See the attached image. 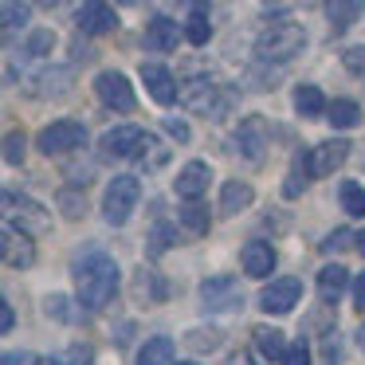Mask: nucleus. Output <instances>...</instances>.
<instances>
[{
    "label": "nucleus",
    "instance_id": "obj_1",
    "mask_svg": "<svg viewBox=\"0 0 365 365\" xmlns=\"http://www.w3.org/2000/svg\"><path fill=\"white\" fill-rule=\"evenodd\" d=\"M118 291V263L106 252H87L75 263V294L83 310H103Z\"/></svg>",
    "mask_w": 365,
    "mask_h": 365
},
{
    "label": "nucleus",
    "instance_id": "obj_2",
    "mask_svg": "<svg viewBox=\"0 0 365 365\" xmlns=\"http://www.w3.org/2000/svg\"><path fill=\"white\" fill-rule=\"evenodd\" d=\"M302 43H307V32H302L294 20H279V24H271L267 32L255 40V56H259L263 63H287V59H294L302 51Z\"/></svg>",
    "mask_w": 365,
    "mask_h": 365
},
{
    "label": "nucleus",
    "instance_id": "obj_3",
    "mask_svg": "<svg viewBox=\"0 0 365 365\" xmlns=\"http://www.w3.org/2000/svg\"><path fill=\"white\" fill-rule=\"evenodd\" d=\"M36 145H40L48 158H63V153H75V150L87 145V126H83V122H71V118L51 122L48 130H40Z\"/></svg>",
    "mask_w": 365,
    "mask_h": 365
},
{
    "label": "nucleus",
    "instance_id": "obj_4",
    "mask_svg": "<svg viewBox=\"0 0 365 365\" xmlns=\"http://www.w3.org/2000/svg\"><path fill=\"white\" fill-rule=\"evenodd\" d=\"M138 197H142V185L138 177H114L110 189H106V200H103V216L106 224H126L138 208Z\"/></svg>",
    "mask_w": 365,
    "mask_h": 365
},
{
    "label": "nucleus",
    "instance_id": "obj_5",
    "mask_svg": "<svg viewBox=\"0 0 365 365\" xmlns=\"http://www.w3.org/2000/svg\"><path fill=\"white\" fill-rule=\"evenodd\" d=\"M4 212H9V220L16 224L20 232H28V236H48L51 232V216L28 197H12V192H4Z\"/></svg>",
    "mask_w": 365,
    "mask_h": 365
},
{
    "label": "nucleus",
    "instance_id": "obj_6",
    "mask_svg": "<svg viewBox=\"0 0 365 365\" xmlns=\"http://www.w3.org/2000/svg\"><path fill=\"white\" fill-rule=\"evenodd\" d=\"M267 145H271V130H267V122H263L259 114H252V118L240 122V130H236L240 158L252 161V165H259V161L267 158Z\"/></svg>",
    "mask_w": 365,
    "mask_h": 365
},
{
    "label": "nucleus",
    "instance_id": "obj_7",
    "mask_svg": "<svg viewBox=\"0 0 365 365\" xmlns=\"http://www.w3.org/2000/svg\"><path fill=\"white\" fill-rule=\"evenodd\" d=\"M145 142H150V134L138 126H114L103 134V158H114V161H126V158H142Z\"/></svg>",
    "mask_w": 365,
    "mask_h": 365
},
{
    "label": "nucleus",
    "instance_id": "obj_8",
    "mask_svg": "<svg viewBox=\"0 0 365 365\" xmlns=\"http://www.w3.org/2000/svg\"><path fill=\"white\" fill-rule=\"evenodd\" d=\"M95 91H98V98H103V106H110V110H118V114H130L138 106L134 87H130L126 75H118V71H103L95 79Z\"/></svg>",
    "mask_w": 365,
    "mask_h": 365
},
{
    "label": "nucleus",
    "instance_id": "obj_9",
    "mask_svg": "<svg viewBox=\"0 0 365 365\" xmlns=\"http://www.w3.org/2000/svg\"><path fill=\"white\" fill-rule=\"evenodd\" d=\"M75 28L83 36H106L118 28V16H114V9L106 0H83V9L75 12Z\"/></svg>",
    "mask_w": 365,
    "mask_h": 365
},
{
    "label": "nucleus",
    "instance_id": "obj_10",
    "mask_svg": "<svg viewBox=\"0 0 365 365\" xmlns=\"http://www.w3.org/2000/svg\"><path fill=\"white\" fill-rule=\"evenodd\" d=\"M0 255H4V263L9 267H32L36 263V247H32V236L28 232H16V224H4V232H0Z\"/></svg>",
    "mask_w": 365,
    "mask_h": 365
},
{
    "label": "nucleus",
    "instance_id": "obj_11",
    "mask_svg": "<svg viewBox=\"0 0 365 365\" xmlns=\"http://www.w3.org/2000/svg\"><path fill=\"white\" fill-rule=\"evenodd\" d=\"M299 299H302V283H299V279H275L271 287H263L259 310H267V314H291Z\"/></svg>",
    "mask_w": 365,
    "mask_h": 365
},
{
    "label": "nucleus",
    "instance_id": "obj_12",
    "mask_svg": "<svg viewBox=\"0 0 365 365\" xmlns=\"http://www.w3.org/2000/svg\"><path fill=\"white\" fill-rule=\"evenodd\" d=\"M181 103L189 106V110H197V114H212V118H220V106H216V83L208 79V75H192V79H185Z\"/></svg>",
    "mask_w": 365,
    "mask_h": 365
},
{
    "label": "nucleus",
    "instance_id": "obj_13",
    "mask_svg": "<svg viewBox=\"0 0 365 365\" xmlns=\"http://www.w3.org/2000/svg\"><path fill=\"white\" fill-rule=\"evenodd\" d=\"M349 158V142L346 138H330V142L314 145L307 153V165H310V177H330L334 169H341V161Z\"/></svg>",
    "mask_w": 365,
    "mask_h": 365
},
{
    "label": "nucleus",
    "instance_id": "obj_14",
    "mask_svg": "<svg viewBox=\"0 0 365 365\" xmlns=\"http://www.w3.org/2000/svg\"><path fill=\"white\" fill-rule=\"evenodd\" d=\"M240 302V283L232 275H216L200 283V307L205 310H232Z\"/></svg>",
    "mask_w": 365,
    "mask_h": 365
},
{
    "label": "nucleus",
    "instance_id": "obj_15",
    "mask_svg": "<svg viewBox=\"0 0 365 365\" xmlns=\"http://www.w3.org/2000/svg\"><path fill=\"white\" fill-rule=\"evenodd\" d=\"M142 83H145V91H150V98L161 106H169L177 98V79L169 75V67H161V63H142Z\"/></svg>",
    "mask_w": 365,
    "mask_h": 365
},
{
    "label": "nucleus",
    "instance_id": "obj_16",
    "mask_svg": "<svg viewBox=\"0 0 365 365\" xmlns=\"http://www.w3.org/2000/svg\"><path fill=\"white\" fill-rule=\"evenodd\" d=\"M240 263H244V271L252 279H267L275 271V252H271L267 240H247L244 252H240Z\"/></svg>",
    "mask_w": 365,
    "mask_h": 365
},
{
    "label": "nucleus",
    "instance_id": "obj_17",
    "mask_svg": "<svg viewBox=\"0 0 365 365\" xmlns=\"http://www.w3.org/2000/svg\"><path fill=\"white\" fill-rule=\"evenodd\" d=\"M208 181H212V169H208L205 161H189V165L177 173V197H185V200L200 197V192L208 189Z\"/></svg>",
    "mask_w": 365,
    "mask_h": 365
},
{
    "label": "nucleus",
    "instance_id": "obj_18",
    "mask_svg": "<svg viewBox=\"0 0 365 365\" xmlns=\"http://www.w3.org/2000/svg\"><path fill=\"white\" fill-rule=\"evenodd\" d=\"M177 40H181V32H177V24L169 16L150 20V28H145V48L150 51H177Z\"/></svg>",
    "mask_w": 365,
    "mask_h": 365
},
{
    "label": "nucleus",
    "instance_id": "obj_19",
    "mask_svg": "<svg viewBox=\"0 0 365 365\" xmlns=\"http://www.w3.org/2000/svg\"><path fill=\"white\" fill-rule=\"evenodd\" d=\"M346 287H349V271L346 267L330 263V267L318 271V299H322V302H338Z\"/></svg>",
    "mask_w": 365,
    "mask_h": 365
},
{
    "label": "nucleus",
    "instance_id": "obj_20",
    "mask_svg": "<svg viewBox=\"0 0 365 365\" xmlns=\"http://www.w3.org/2000/svg\"><path fill=\"white\" fill-rule=\"evenodd\" d=\"M71 87V71H67V67H48V71H40L36 75L32 83H28V91H32V95H63V91Z\"/></svg>",
    "mask_w": 365,
    "mask_h": 365
},
{
    "label": "nucleus",
    "instance_id": "obj_21",
    "mask_svg": "<svg viewBox=\"0 0 365 365\" xmlns=\"http://www.w3.org/2000/svg\"><path fill=\"white\" fill-rule=\"evenodd\" d=\"M326 16H330L334 32H346L349 24L361 20V0H330V4H326Z\"/></svg>",
    "mask_w": 365,
    "mask_h": 365
},
{
    "label": "nucleus",
    "instance_id": "obj_22",
    "mask_svg": "<svg viewBox=\"0 0 365 365\" xmlns=\"http://www.w3.org/2000/svg\"><path fill=\"white\" fill-rule=\"evenodd\" d=\"M252 200H255L252 185H244V181H228V185H224V192H220V212H224V216H236L240 208H247Z\"/></svg>",
    "mask_w": 365,
    "mask_h": 365
},
{
    "label": "nucleus",
    "instance_id": "obj_23",
    "mask_svg": "<svg viewBox=\"0 0 365 365\" xmlns=\"http://www.w3.org/2000/svg\"><path fill=\"white\" fill-rule=\"evenodd\" d=\"M326 118H330L334 130H354L357 122H361V106H357L354 98H338V103L326 106Z\"/></svg>",
    "mask_w": 365,
    "mask_h": 365
},
{
    "label": "nucleus",
    "instance_id": "obj_24",
    "mask_svg": "<svg viewBox=\"0 0 365 365\" xmlns=\"http://www.w3.org/2000/svg\"><path fill=\"white\" fill-rule=\"evenodd\" d=\"M138 365H173V338H150L138 349Z\"/></svg>",
    "mask_w": 365,
    "mask_h": 365
},
{
    "label": "nucleus",
    "instance_id": "obj_25",
    "mask_svg": "<svg viewBox=\"0 0 365 365\" xmlns=\"http://www.w3.org/2000/svg\"><path fill=\"white\" fill-rule=\"evenodd\" d=\"M181 224L192 232V236H208V228H212V216H208V208H205V205H200V197L185 200V208H181Z\"/></svg>",
    "mask_w": 365,
    "mask_h": 365
},
{
    "label": "nucleus",
    "instance_id": "obj_26",
    "mask_svg": "<svg viewBox=\"0 0 365 365\" xmlns=\"http://www.w3.org/2000/svg\"><path fill=\"white\" fill-rule=\"evenodd\" d=\"M294 110L302 114V118H318V114H326V98L318 87H299L294 91Z\"/></svg>",
    "mask_w": 365,
    "mask_h": 365
},
{
    "label": "nucleus",
    "instance_id": "obj_27",
    "mask_svg": "<svg viewBox=\"0 0 365 365\" xmlns=\"http://www.w3.org/2000/svg\"><path fill=\"white\" fill-rule=\"evenodd\" d=\"M255 349H259L263 357H271V361H283L287 341H283V334H279V330H267V326H259V330H255Z\"/></svg>",
    "mask_w": 365,
    "mask_h": 365
},
{
    "label": "nucleus",
    "instance_id": "obj_28",
    "mask_svg": "<svg viewBox=\"0 0 365 365\" xmlns=\"http://www.w3.org/2000/svg\"><path fill=\"white\" fill-rule=\"evenodd\" d=\"M24 24H28V4L24 0H4V40H12Z\"/></svg>",
    "mask_w": 365,
    "mask_h": 365
},
{
    "label": "nucleus",
    "instance_id": "obj_29",
    "mask_svg": "<svg viewBox=\"0 0 365 365\" xmlns=\"http://www.w3.org/2000/svg\"><path fill=\"white\" fill-rule=\"evenodd\" d=\"M208 36H212V24H208V16H205V9H192V16H189V24H185V40L189 43H208Z\"/></svg>",
    "mask_w": 365,
    "mask_h": 365
},
{
    "label": "nucleus",
    "instance_id": "obj_30",
    "mask_svg": "<svg viewBox=\"0 0 365 365\" xmlns=\"http://www.w3.org/2000/svg\"><path fill=\"white\" fill-rule=\"evenodd\" d=\"M338 197H341V208H346L349 216H365V189L357 181H346Z\"/></svg>",
    "mask_w": 365,
    "mask_h": 365
},
{
    "label": "nucleus",
    "instance_id": "obj_31",
    "mask_svg": "<svg viewBox=\"0 0 365 365\" xmlns=\"http://www.w3.org/2000/svg\"><path fill=\"white\" fill-rule=\"evenodd\" d=\"M51 48H56V32H51V28H40V32H32V40L24 43V56H32V59H43Z\"/></svg>",
    "mask_w": 365,
    "mask_h": 365
},
{
    "label": "nucleus",
    "instance_id": "obj_32",
    "mask_svg": "<svg viewBox=\"0 0 365 365\" xmlns=\"http://www.w3.org/2000/svg\"><path fill=\"white\" fill-rule=\"evenodd\" d=\"M134 291H138V294H145V302H158L161 294H165V287L158 283V275H153V271H138Z\"/></svg>",
    "mask_w": 365,
    "mask_h": 365
},
{
    "label": "nucleus",
    "instance_id": "obj_33",
    "mask_svg": "<svg viewBox=\"0 0 365 365\" xmlns=\"http://www.w3.org/2000/svg\"><path fill=\"white\" fill-rule=\"evenodd\" d=\"M24 134H20V130H9V138H4V161H9V165H20V161H24Z\"/></svg>",
    "mask_w": 365,
    "mask_h": 365
},
{
    "label": "nucleus",
    "instance_id": "obj_34",
    "mask_svg": "<svg viewBox=\"0 0 365 365\" xmlns=\"http://www.w3.org/2000/svg\"><path fill=\"white\" fill-rule=\"evenodd\" d=\"M189 341L192 349H216L220 346V330H189Z\"/></svg>",
    "mask_w": 365,
    "mask_h": 365
},
{
    "label": "nucleus",
    "instance_id": "obj_35",
    "mask_svg": "<svg viewBox=\"0 0 365 365\" xmlns=\"http://www.w3.org/2000/svg\"><path fill=\"white\" fill-rule=\"evenodd\" d=\"M59 205H63V216H67V220H79L83 208H87V205H83V197H79V192H71V189L59 192Z\"/></svg>",
    "mask_w": 365,
    "mask_h": 365
},
{
    "label": "nucleus",
    "instance_id": "obj_36",
    "mask_svg": "<svg viewBox=\"0 0 365 365\" xmlns=\"http://www.w3.org/2000/svg\"><path fill=\"white\" fill-rule=\"evenodd\" d=\"M169 244H173V228H169V224H158V228H153V236H150V252L161 255Z\"/></svg>",
    "mask_w": 365,
    "mask_h": 365
},
{
    "label": "nucleus",
    "instance_id": "obj_37",
    "mask_svg": "<svg viewBox=\"0 0 365 365\" xmlns=\"http://www.w3.org/2000/svg\"><path fill=\"white\" fill-rule=\"evenodd\" d=\"M341 63H346V71H354L357 79H365V48H349L346 56H341Z\"/></svg>",
    "mask_w": 365,
    "mask_h": 365
},
{
    "label": "nucleus",
    "instance_id": "obj_38",
    "mask_svg": "<svg viewBox=\"0 0 365 365\" xmlns=\"http://www.w3.org/2000/svg\"><path fill=\"white\" fill-rule=\"evenodd\" d=\"M349 240H357L349 228H334L330 236H326V244H322V247H326V252H341V247H349Z\"/></svg>",
    "mask_w": 365,
    "mask_h": 365
},
{
    "label": "nucleus",
    "instance_id": "obj_39",
    "mask_svg": "<svg viewBox=\"0 0 365 365\" xmlns=\"http://www.w3.org/2000/svg\"><path fill=\"white\" fill-rule=\"evenodd\" d=\"M283 365H310V349H307V341H294V346H287Z\"/></svg>",
    "mask_w": 365,
    "mask_h": 365
},
{
    "label": "nucleus",
    "instance_id": "obj_40",
    "mask_svg": "<svg viewBox=\"0 0 365 365\" xmlns=\"http://www.w3.org/2000/svg\"><path fill=\"white\" fill-rule=\"evenodd\" d=\"M165 134H169V138H177V142H189V138H192V134H189V126H185L181 118H165Z\"/></svg>",
    "mask_w": 365,
    "mask_h": 365
},
{
    "label": "nucleus",
    "instance_id": "obj_41",
    "mask_svg": "<svg viewBox=\"0 0 365 365\" xmlns=\"http://www.w3.org/2000/svg\"><path fill=\"white\" fill-rule=\"evenodd\" d=\"M12 326H16V314H12V307L4 302V307H0V330L12 334Z\"/></svg>",
    "mask_w": 365,
    "mask_h": 365
},
{
    "label": "nucleus",
    "instance_id": "obj_42",
    "mask_svg": "<svg viewBox=\"0 0 365 365\" xmlns=\"http://www.w3.org/2000/svg\"><path fill=\"white\" fill-rule=\"evenodd\" d=\"M354 302H357V310H365V271L357 275V283H354Z\"/></svg>",
    "mask_w": 365,
    "mask_h": 365
},
{
    "label": "nucleus",
    "instance_id": "obj_43",
    "mask_svg": "<svg viewBox=\"0 0 365 365\" xmlns=\"http://www.w3.org/2000/svg\"><path fill=\"white\" fill-rule=\"evenodd\" d=\"M63 302H67V299H59V294H56V299H48V314L67 318V307H63Z\"/></svg>",
    "mask_w": 365,
    "mask_h": 365
},
{
    "label": "nucleus",
    "instance_id": "obj_44",
    "mask_svg": "<svg viewBox=\"0 0 365 365\" xmlns=\"http://www.w3.org/2000/svg\"><path fill=\"white\" fill-rule=\"evenodd\" d=\"M32 354H4V365H28Z\"/></svg>",
    "mask_w": 365,
    "mask_h": 365
},
{
    "label": "nucleus",
    "instance_id": "obj_45",
    "mask_svg": "<svg viewBox=\"0 0 365 365\" xmlns=\"http://www.w3.org/2000/svg\"><path fill=\"white\" fill-rule=\"evenodd\" d=\"M32 4H40V9H63L67 0H32Z\"/></svg>",
    "mask_w": 365,
    "mask_h": 365
},
{
    "label": "nucleus",
    "instance_id": "obj_46",
    "mask_svg": "<svg viewBox=\"0 0 365 365\" xmlns=\"http://www.w3.org/2000/svg\"><path fill=\"white\" fill-rule=\"evenodd\" d=\"M232 365H252V357H247V354H236V357H232Z\"/></svg>",
    "mask_w": 365,
    "mask_h": 365
},
{
    "label": "nucleus",
    "instance_id": "obj_47",
    "mask_svg": "<svg viewBox=\"0 0 365 365\" xmlns=\"http://www.w3.org/2000/svg\"><path fill=\"white\" fill-rule=\"evenodd\" d=\"M118 4H126V9H138V4H145V0H118Z\"/></svg>",
    "mask_w": 365,
    "mask_h": 365
},
{
    "label": "nucleus",
    "instance_id": "obj_48",
    "mask_svg": "<svg viewBox=\"0 0 365 365\" xmlns=\"http://www.w3.org/2000/svg\"><path fill=\"white\" fill-rule=\"evenodd\" d=\"M40 365H63V361H59V357H43Z\"/></svg>",
    "mask_w": 365,
    "mask_h": 365
},
{
    "label": "nucleus",
    "instance_id": "obj_49",
    "mask_svg": "<svg viewBox=\"0 0 365 365\" xmlns=\"http://www.w3.org/2000/svg\"><path fill=\"white\" fill-rule=\"evenodd\" d=\"M357 252L365 255V232H361V236H357Z\"/></svg>",
    "mask_w": 365,
    "mask_h": 365
},
{
    "label": "nucleus",
    "instance_id": "obj_50",
    "mask_svg": "<svg viewBox=\"0 0 365 365\" xmlns=\"http://www.w3.org/2000/svg\"><path fill=\"white\" fill-rule=\"evenodd\" d=\"M361 346H365V326H361Z\"/></svg>",
    "mask_w": 365,
    "mask_h": 365
}]
</instances>
